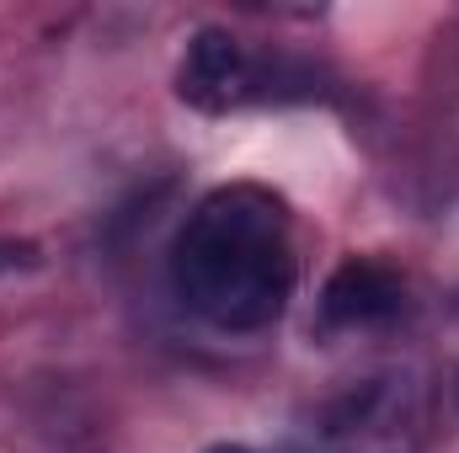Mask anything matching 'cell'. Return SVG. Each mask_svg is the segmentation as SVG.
<instances>
[{"instance_id": "2", "label": "cell", "mask_w": 459, "mask_h": 453, "mask_svg": "<svg viewBox=\"0 0 459 453\" xmlns=\"http://www.w3.org/2000/svg\"><path fill=\"white\" fill-rule=\"evenodd\" d=\"M417 422V384L406 373H374L310 406L289 438V453H406Z\"/></svg>"}, {"instance_id": "1", "label": "cell", "mask_w": 459, "mask_h": 453, "mask_svg": "<svg viewBox=\"0 0 459 453\" xmlns=\"http://www.w3.org/2000/svg\"><path fill=\"white\" fill-rule=\"evenodd\" d=\"M171 294L214 331H267L299 283L289 203L256 182H230L198 198L171 240Z\"/></svg>"}, {"instance_id": "4", "label": "cell", "mask_w": 459, "mask_h": 453, "mask_svg": "<svg viewBox=\"0 0 459 453\" xmlns=\"http://www.w3.org/2000/svg\"><path fill=\"white\" fill-rule=\"evenodd\" d=\"M406 310H411V294L390 261L347 256L316 299V331L321 337H368V331H390Z\"/></svg>"}, {"instance_id": "5", "label": "cell", "mask_w": 459, "mask_h": 453, "mask_svg": "<svg viewBox=\"0 0 459 453\" xmlns=\"http://www.w3.org/2000/svg\"><path fill=\"white\" fill-rule=\"evenodd\" d=\"M209 453H251V449H235V443H225V449H209Z\"/></svg>"}, {"instance_id": "3", "label": "cell", "mask_w": 459, "mask_h": 453, "mask_svg": "<svg viewBox=\"0 0 459 453\" xmlns=\"http://www.w3.org/2000/svg\"><path fill=\"white\" fill-rule=\"evenodd\" d=\"M177 97L198 113H235V107L278 97V70H267V59L251 54L235 32L204 27V32H193V43L182 54Z\"/></svg>"}]
</instances>
